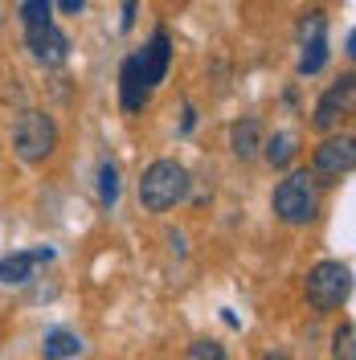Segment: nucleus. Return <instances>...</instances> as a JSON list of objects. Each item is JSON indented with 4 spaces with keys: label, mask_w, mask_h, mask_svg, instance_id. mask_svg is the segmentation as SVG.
Instances as JSON below:
<instances>
[{
    "label": "nucleus",
    "mask_w": 356,
    "mask_h": 360,
    "mask_svg": "<svg viewBox=\"0 0 356 360\" xmlns=\"http://www.w3.org/2000/svg\"><path fill=\"white\" fill-rule=\"evenodd\" d=\"M193 123H197V111H193V107H184V119H180V131H193Z\"/></svg>",
    "instance_id": "4be33fe9"
},
{
    "label": "nucleus",
    "mask_w": 356,
    "mask_h": 360,
    "mask_svg": "<svg viewBox=\"0 0 356 360\" xmlns=\"http://www.w3.org/2000/svg\"><path fill=\"white\" fill-rule=\"evenodd\" d=\"M21 21H25V29H29V25L53 21V17H49V0H25L21 4Z\"/></svg>",
    "instance_id": "a211bd4d"
},
{
    "label": "nucleus",
    "mask_w": 356,
    "mask_h": 360,
    "mask_svg": "<svg viewBox=\"0 0 356 360\" xmlns=\"http://www.w3.org/2000/svg\"><path fill=\"white\" fill-rule=\"evenodd\" d=\"M148 98H152V90L144 82V74H139V58H127L123 66H119V107L127 115H139L148 107Z\"/></svg>",
    "instance_id": "9d476101"
},
{
    "label": "nucleus",
    "mask_w": 356,
    "mask_h": 360,
    "mask_svg": "<svg viewBox=\"0 0 356 360\" xmlns=\"http://www.w3.org/2000/svg\"><path fill=\"white\" fill-rule=\"evenodd\" d=\"M262 139H267V135H262V123H258L254 115H246V119H238V123L229 127V152L242 160V164L246 160H258L262 156Z\"/></svg>",
    "instance_id": "9b49d317"
},
{
    "label": "nucleus",
    "mask_w": 356,
    "mask_h": 360,
    "mask_svg": "<svg viewBox=\"0 0 356 360\" xmlns=\"http://www.w3.org/2000/svg\"><path fill=\"white\" fill-rule=\"evenodd\" d=\"M332 356L336 360H356V328H352V319H344V323L332 332Z\"/></svg>",
    "instance_id": "f3484780"
},
{
    "label": "nucleus",
    "mask_w": 356,
    "mask_h": 360,
    "mask_svg": "<svg viewBox=\"0 0 356 360\" xmlns=\"http://www.w3.org/2000/svg\"><path fill=\"white\" fill-rule=\"evenodd\" d=\"M295 156H299V135L295 131H274L270 139H262V160L270 168H287V164H295Z\"/></svg>",
    "instance_id": "f8f14e48"
},
{
    "label": "nucleus",
    "mask_w": 356,
    "mask_h": 360,
    "mask_svg": "<svg viewBox=\"0 0 356 360\" xmlns=\"http://www.w3.org/2000/svg\"><path fill=\"white\" fill-rule=\"evenodd\" d=\"M189 360H229V352H225L217 340H197L189 348Z\"/></svg>",
    "instance_id": "6ab92c4d"
},
{
    "label": "nucleus",
    "mask_w": 356,
    "mask_h": 360,
    "mask_svg": "<svg viewBox=\"0 0 356 360\" xmlns=\"http://www.w3.org/2000/svg\"><path fill=\"white\" fill-rule=\"evenodd\" d=\"M58 8H62L66 17H78V13L87 8V0H58Z\"/></svg>",
    "instance_id": "412c9836"
},
{
    "label": "nucleus",
    "mask_w": 356,
    "mask_h": 360,
    "mask_svg": "<svg viewBox=\"0 0 356 360\" xmlns=\"http://www.w3.org/2000/svg\"><path fill=\"white\" fill-rule=\"evenodd\" d=\"M53 262V246H37V250H17L8 258H0V287H21L29 283L37 266Z\"/></svg>",
    "instance_id": "1a4fd4ad"
},
{
    "label": "nucleus",
    "mask_w": 356,
    "mask_h": 360,
    "mask_svg": "<svg viewBox=\"0 0 356 360\" xmlns=\"http://www.w3.org/2000/svg\"><path fill=\"white\" fill-rule=\"evenodd\" d=\"M267 360H291L287 352H267Z\"/></svg>",
    "instance_id": "5701e85b"
},
{
    "label": "nucleus",
    "mask_w": 356,
    "mask_h": 360,
    "mask_svg": "<svg viewBox=\"0 0 356 360\" xmlns=\"http://www.w3.org/2000/svg\"><path fill=\"white\" fill-rule=\"evenodd\" d=\"M352 168H356V139L352 135H328L312 156V176H315V184H324V188L348 180Z\"/></svg>",
    "instance_id": "39448f33"
},
{
    "label": "nucleus",
    "mask_w": 356,
    "mask_h": 360,
    "mask_svg": "<svg viewBox=\"0 0 356 360\" xmlns=\"http://www.w3.org/2000/svg\"><path fill=\"white\" fill-rule=\"evenodd\" d=\"M42 356L45 360H74V356H82V340L74 336V332H66V328H53L42 340Z\"/></svg>",
    "instance_id": "ddd939ff"
},
{
    "label": "nucleus",
    "mask_w": 356,
    "mask_h": 360,
    "mask_svg": "<svg viewBox=\"0 0 356 360\" xmlns=\"http://www.w3.org/2000/svg\"><path fill=\"white\" fill-rule=\"evenodd\" d=\"M135 58H139V74H144L148 90H156L168 78V66H172V41H168V33L156 29L144 49H135Z\"/></svg>",
    "instance_id": "6e6552de"
},
{
    "label": "nucleus",
    "mask_w": 356,
    "mask_h": 360,
    "mask_svg": "<svg viewBox=\"0 0 356 360\" xmlns=\"http://www.w3.org/2000/svg\"><path fill=\"white\" fill-rule=\"evenodd\" d=\"M303 53H299V74L303 78H312V74H319V70L328 66V37H315V41L299 45Z\"/></svg>",
    "instance_id": "4468645a"
},
{
    "label": "nucleus",
    "mask_w": 356,
    "mask_h": 360,
    "mask_svg": "<svg viewBox=\"0 0 356 360\" xmlns=\"http://www.w3.org/2000/svg\"><path fill=\"white\" fill-rule=\"evenodd\" d=\"M303 291H307V303H312L319 315H332L340 311L344 303H348V295H352V270L348 262H315L307 270V283H303Z\"/></svg>",
    "instance_id": "7ed1b4c3"
},
{
    "label": "nucleus",
    "mask_w": 356,
    "mask_h": 360,
    "mask_svg": "<svg viewBox=\"0 0 356 360\" xmlns=\"http://www.w3.org/2000/svg\"><path fill=\"white\" fill-rule=\"evenodd\" d=\"M295 37H299V45L315 41V37H328V13H324V8H312V13H299V25H295Z\"/></svg>",
    "instance_id": "2eb2a0df"
},
{
    "label": "nucleus",
    "mask_w": 356,
    "mask_h": 360,
    "mask_svg": "<svg viewBox=\"0 0 356 360\" xmlns=\"http://www.w3.org/2000/svg\"><path fill=\"white\" fill-rule=\"evenodd\" d=\"M352 103H356V78L344 74L336 86H328L319 98H315V111H312V127L324 135L340 131V123H348L352 115Z\"/></svg>",
    "instance_id": "423d86ee"
},
{
    "label": "nucleus",
    "mask_w": 356,
    "mask_h": 360,
    "mask_svg": "<svg viewBox=\"0 0 356 360\" xmlns=\"http://www.w3.org/2000/svg\"><path fill=\"white\" fill-rule=\"evenodd\" d=\"M25 45H29V58H33L37 66H45V70L66 66V58H70V37L53 21L29 25V29H25Z\"/></svg>",
    "instance_id": "0eeeda50"
},
{
    "label": "nucleus",
    "mask_w": 356,
    "mask_h": 360,
    "mask_svg": "<svg viewBox=\"0 0 356 360\" xmlns=\"http://www.w3.org/2000/svg\"><path fill=\"white\" fill-rule=\"evenodd\" d=\"M189 188H193V180H189V168L180 160H152L139 176V205L148 213H168L189 197Z\"/></svg>",
    "instance_id": "f257e3e1"
},
{
    "label": "nucleus",
    "mask_w": 356,
    "mask_h": 360,
    "mask_svg": "<svg viewBox=\"0 0 356 360\" xmlns=\"http://www.w3.org/2000/svg\"><path fill=\"white\" fill-rule=\"evenodd\" d=\"M270 209L283 225H307L315 221L319 213V184L307 168H295L287 172V180H279L274 197H270Z\"/></svg>",
    "instance_id": "f03ea898"
},
{
    "label": "nucleus",
    "mask_w": 356,
    "mask_h": 360,
    "mask_svg": "<svg viewBox=\"0 0 356 360\" xmlns=\"http://www.w3.org/2000/svg\"><path fill=\"white\" fill-rule=\"evenodd\" d=\"M135 8H139V0H123V17H119V29H123V33L135 25Z\"/></svg>",
    "instance_id": "aec40b11"
},
{
    "label": "nucleus",
    "mask_w": 356,
    "mask_h": 360,
    "mask_svg": "<svg viewBox=\"0 0 356 360\" xmlns=\"http://www.w3.org/2000/svg\"><path fill=\"white\" fill-rule=\"evenodd\" d=\"M53 148H58V123L37 107H25L13 123V152L25 164H45L53 156Z\"/></svg>",
    "instance_id": "20e7f679"
},
{
    "label": "nucleus",
    "mask_w": 356,
    "mask_h": 360,
    "mask_svg": "<svg viewBox=\"0 0 356 360\" xmlns=\"http://www.w3.org/2000/svg\"><path fill=\"white\" fill-rule=\"evenodd\" d=\"M119 168H115L111 160H103L98 164V201H103V209H115L119 205Z\"/></svg>",
    "instance_id": "dca6fc26"
}]
</instances>
